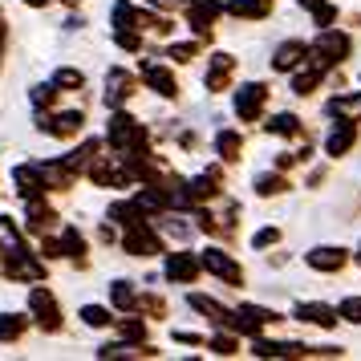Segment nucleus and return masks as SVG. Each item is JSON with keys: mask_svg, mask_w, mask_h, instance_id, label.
Returning a JSON list of instances; mask_svg holds the SVG:
<instances>
[{"mask_svg": "<svg viewBox=\"0 0 361 361\" xmlns=\"http://www.w3.org/2000/svg\"><path fill=\"white\" fill-rule=\"evenodd\" d=\"M305 264H309L312 272H341L345 264H349V252L345 247H333V244H321L305 252Z\"/></svg>", "mask_w": 361, "mask_h": 361, "instance_id": "b1692460", "label": "nucleus"}, {"mask_svg": "<svg viewBox=\"0 0 361 361\" xmlns=\"http://www.w3.org/2000/svg\"><path fill=\"white\" fill-rule=\"evenodd\" d=\"M37 130L49 134V138H61V142H69V138H78V134L85 130V114H82V110H61V114L37 110Z\"/></svg>", "mask_w": 361, "mask_h": 361, "instance_id": "423d86ee", "label": "nucleus"}, {"mask_svg": "<svg viewBox=\"0 0 361 361\" xmlns=\"http://www.w3.org/2000/svg\"><path fill=\"white\" fill-rule=\"evenodd\" d=\"M29 312H33V321L41 333H61L66 329V317H61V300L53 288L45 284H37L33 293H29Z\"/></svg>", "mask_w": 361, "mask_h": 361, "instance_id": "7ed1b4c3", "label": "nucleus"}, {"mask_svg": "<svg viewBox=\"0 0 361 361\" xmlns=\"http://www.w3.org/2000/svg\"><path fill=\"white\" fill-rule=\"evenodd\" d=\"M215 154H219V163L231 166L244 159V134L240 130H219L215 134Z\"/></svg>", "mask_w": 361, "mask_h": 361, "instance_id": "cd10ccee", "label": "nucleus"}, {"mask_svg": "<svg viewBox=\"0 0 361 361\" xmlns=\"http://www.w3.org/2000/svg\"><path fill=\"white\" fill-rule=\"evenodd\" d=\"M268 106V85L264 82H244L235 90V118L240 122H260Z\"/></svg>", "mask_w": 361, "mask_h": 361, "instance_id": "9d476101", "label": "nucleus"}, {"mask_svg": "<svg viewBox=\"0 0 361 361\" xmlns=\"http://www.w3.org/2000/svg\"><path fill=\"white\" fill-rule=\"evenodd\" d=\"M98 154H102V142H98V138H85L82 147L73 150V154H66V163L73 166L78 175H85V171H90V163H94Z\"/></svg>", "mask_w": 361, "mask_h": 361, "instance_id": "ea45409f", "label": "nucleus"}, {"mask_svg": "<svg viewBox=\"0 0 361 361\" xmlns=\"http://www.w3.org/2000/svg\"><path fill=\"white\" fill-rule=\"evenodd\" d=\"M183 13H187V25L195 29L199 41H207V45H212V41H215V20L228 13V4H224V0H191Z\"/></svg>", "mask_w": 361, "mask_h": 361, "instance_id": "39448f33", "label": "nucleus"}, {"mask_svg": "<svg viewBox=\"0 0 361 361\" xmlns=\"http://www.w3.org/2000/svg\"><path fill=\"white\" fill-rule=\"evenodd\" d=\"M199 53H203V41H175V45H166L171 66H187V61H195Z\"/></svg>", "mask_w": 361, "mask_h": 361, "instance_id": "a18cd8bd", "label": "nucleus"}, {"mask_svg": "<svg viewBox=\"0 0 361 361\" xmlns=\"http://www.w3.org/2000/svg\"><path fill=\"white\" fill-rule=\"evenodd\" d=\"M13 187H17L20 199H37L49 191V183H45V171H41V163H20L13 166Z\"/></svg>", "mask_w": 361, "mask_h": 361, "instance_id": "f3484780", "label": "nucleus"}, {"mask_svg": "<svg viewBox=\"0 0 361 361\" xmlns=\"http://www.w3.org/2000/svg\"><path fill=\"white\" fill-rule=\"evenodd\" d=\"M353 147H357V122H337L325 138V154L329 159H341V154H349Z\"/></svg>", "mask_w": 361, "mask_h": 361, "instance_id": "bb28decb", "label": "nucleus"}, {"mask_svg": "<svg viewBox=\"0 0 361 361\" xmlns=\"http://www.w3.org/2000/svg\"><path fill=\"white\" fill-rule=\"evenodd\" d=\"M309 53H312V45H305V41H280L272 49V69L276 73H296L309 61Z\"/></svg>", "mask_w": 361, "mask_h": 361, "instance_id": "aec40b11", "label": "nucleus"}, {"mask_svg": "<svg viewBox=\"0 0 361 361\" xmlns=\"http://www.w3.org/2000/svg\"><path fill=\"white\" fill-rule=\"evenodd\" d=\"M150 8H159V13H175V8H187L191 0H147Z\"/></svg>", "mask_w": 361, "mask_h": 361, "instance_id": "864d4df0", "label": "nucleus"}, {"mask_svg": "<svg viewBox=\"0 0 361 361\" xmlns=\"http://www.w3.org/2000/svg\"><path fill=\"white\" fill-rule=\"evenodd\" d=\"M142 82L147 90H154L159 98H179V78H175V69L163 66V61H142Z\"/></svg>", "mask_w": 361, "mask_h": 361, "instance_id": "2eb2a0df", "label": "nucleus"}, {"mask_svg": "<svg viewBox=\"0 0 361 361\" xmlns=\"http://www.w3.org/2000/svg\"><path fill=\"white\" fill-rule=\"evenodd\" d=\"M122 252L134 256V260H154V256H163L166 252V244H163V235L150 228V219H147V224H134V228L122 231Z\"/></svg>", "mask_w": 361, "mask_h": 361, "instance_id": "20e7f679", "label": "nucleus"}, {"mask_svg": "<svg viewBox=\"0 0 361 361\" xmlns=\"http://www.w3.org/2000/svg\"><path fill=\"white\" fill-rule=\"evenodd\" d=\"M284 317L280 312H272V309H264V305H240V309L231 312V325L228 329H235L240 337H260L268 325H280Z\"/></svg>", "mask_w": 361, "mask_h": 361, "instance_id": "1a4fd4ad", "label": "nucleus"}, {"mask_svg": "<svg viewBox=\"0 0 361 361\" xmlns=\"http://www.w3.org/2000/svg\"><path fill=\"white\" fill-rule=\"evenodd\" d=\"M85 175H90L94 187H106V191H110V187H138L130 163H126V159H122V163H110V154H98V159L90 163Z\"/></svg>", "mask_w": 361, "mask_h": 361, "instance_id": "0eeeda50", "label": "nucleus"}, {"mask_svg": "<svg viewBox=\"0 0 361 361\" xmlns=\"http://www.w3.org/2000/svg\"><path fill=\"white\" fill-rule=\"evenodd\" d=\"M187 195H191V207H203V203L219 199L224 195V166H207L195 179H187Z\"/></svg>", "mask_w": 361, "mask_h": 361, "instance_id": "f8f14e48", "label": "nucleus"}, {"mask_svg": "<svg viewBox=\"0 0 361 361\" xmlns=\"http://www.w3.org/2000/svg\"><path fill=\"white\" fill-rule=\"evenodd\" d=\"M57 94H61V90H57V82L33 85V106H37V110H49L53 102H57Z\"/></svg>", "mask_w": 361, "mask_h": 361, "instance_id": "09e8293b", "label": "nucleus"}, {"mask_svg": "<svg viewBox=\"0 0 361 361\" xmlns=\"http://www.w3.org/2000/svg\"><path fill=\"white\" fill-rule=\"evenodd\" d=\"M25 228L33 231V235H49V231L57 228V212L45 203V195L25 199Z\"/></svg>", "mask_w": 361, "mask_h": 361, "instance_id": "412c9836", "label": "nucleus"}, {"mask_svg": "<svg viewBox=\"0 0 361 361\" xmlns=\"http://www.w3.org/2000/svg\"><path fill=\"white\" fill-rule=\"evenodd\" d=\"M41 256H45V260H61V256H66V244L53 240V235H41Z\"/></svg>", "mask_w": 361, "mask_h": 361, "instance_id": "603ef678", "label": "nucleus"}, {"mask_svg": "<svg viewBox=\"0 0 361 361\" xmlns=\"http://www.w3.org/2000/svg\"><path fill=\"white\" fill-rule=\"evenodd\" d=\"M61 244H66V256L78 264V268H90V256H85V235H82V231L66 228V231H61Z\"/></svg>", "mask_w": 361, "mask_h": 361, "instance_id": "a19ab883", "label": "nucleus"}, {"mask_svg": "<svg viewBox=\"0 0 361 361\" xmlns=\"http://www.w3.org/2000/svg\"><path fill=\"white\" fill-rule=\"evenodd\" d=\"M264 130L276 134V138H296V134H305V126H300V118H296V114H288V110H284V114L268 118V122H264Z\"/></svg>", "mask_w": 361, "mask_h": 361, "instance_id": "4c0bfd02", "label": "nucleus"}, {"mask_svg": "<svg viewBox=\"0 0 361 361\" xmlns=\"http://www.w3.org/2000/svg\"><path fill=\"white\" fill-rule=\"evenodd\" d=\"M329 118H337V122H361V90L357 94H337V98H329Z\"/></svg>", "mask_w": 361, "mask_h": 361, "instance_id": "7c9ffc66", "label": "nucleus"}, {"mask_svg": "<svg viewBox=\"0 0 361 361\" xmlns=\"http://www.w3.org/2000/svg\"><path fill=\"white\" fill-rule=\"evenodd\" d=\"M166 280L171 284H195L199 272H207L203 268V256L199 252H166Z\"/></svg>", "mask_w": 361, "mask_h": 361, "instance_id": "4468645a", "label": "nucleus"}, {"mask_svg": "<svg viewBox=\"0 0 361 361\" xmlns=\"http://www.w3.org/2000/svg\"><path fill=\"white\" fill-rule=\"evenodd\" d=\"M240 203H228L224 207V215H212V212H199V231H207V235H215V240H231V231H235V219H240Z\"/></svg>", "mask_w": 361, "mask_h": 361, "instance_id": "6ab92c4d", "label": "nucleus"}, {"mask_svg": "<svg viewBox=\"0 0 361 361\" xmlns=\"http://www.w3.org/2000/svg\"><path fill=\"white\" fill-rule=\"evenodd\" d=\"M33 317V312H29ZM29 317L25 312H0V345H13L29 333Z\"/></svg>", "mask_w": 361, "mask_h": 361, "instance_id": "72a5a7b5", "label": "nucleus"}, {"mask_svg": "<svg viewBox=\"0 0 361 361\" xmlns=\"http://www.w3.org/2000/svg\"><path fill=\"white\" fill-rule=\"evenodd\" d=\"M0 272H4V280H13V284H41V280L49 276V260L41 252H33V247H20L13 256H4Z\"/></svg>", "mask_w": 361, "mask_h": 361, "instance_id": "f03ea898", "label": "nucleus"}, {"mask_svg": "<svg viewBox=\"0 0 361 361\" xmlns=\"http://www.w3.org/2000/svg\"><path fill=\"white\" fill-rule=\"evenodd\" d=\"M337 309H341V321H349V325H361V296H345Z\"/></svg>", "mask_w": 361, "mask_h": 361, "instance_id": "3c124183", "label": "nucleus"}, {"mask_svg": "<svg viewBox=\"0 0 361 361\" xmlns=\"http://www.w3.org/2000/svg\"><path fill=\"white\" fill-rule=\"evenodd\" d=\"M4 49H8V20H4V8H0V69H4Z\"/></svg>", "mask_w": 361, "mask_h": 361, "instance_id": "5fc2aeb1", "label": "nucleus"}, {"mask_svg": "<svg viewBox=\"0 0 361 361\" xmlns=\"http://www.w3.org/2000/svg\"><path fill=\"white\" fill-rule=\"evenodd\" d=\"M53 82H57L61 94H69V90H82V85H85V73H82V69H73V66H61L57 73H53Z\"/></svg>", "mask_w": 361, "mask_h": 361, "instance_id": "49530a36", "label": "nucleus"}, {"mask_svg": "<svg viewBox=\"0 0 361 361\" xmlns=\"http://www.w3.org/2000/svg\"><path fill=\"white\" fill-rule=\"evenodd\" d=\"M138 4L134 0H114V17H110V29L114 33H130V29H138Z\"/></svg>", "mask_w": 361, "mask_h": 361, "instance_id": "c9c22d12", "label": "nucleus"}, {"mask_svg": "<svg viewBox=\"0 0 361 361\" xmlns=\"http://www.w3.org/2000/svg\"><path fill=\"white\" fill-rule=\"evenodd\" d=\"M272 8H276V0H228V13L235 20H264L272 17Z\"/></svg>", "mask_w": 361, "mask_h": 361, "instance_id": "c756f323", "label": "nucleus"}, {"mask_svg": "<svg viewBox=\"0 0 361 361\" xmlns=\"http://www.w3.org/2000/svg\"><path fill=\"white\" fill-rule=\"evenodd\" d=\"M187 305H191L199 317H207L215 329H228L231 325V312H235V309H228V305H219L215 296H203V293H191V296H187Z\"/></svg>", "mask_w": 361, "mask_h": 361, "instance_id": "393cba45", "label": "nucleus"}, {"mask_svg": "<svg viewBox=\"0 0 361 361\" xmlns=\"http://www.w3.org/2000/svg\"><path fill=\"white\" fill-rule=\"evenodd\" d=\"M138 312L150 317V321H163V317H166V300L159 293H142V296H138Z\"/></svg>", "mask_w": 361, "mask_h": 361, "instance_id": "de8ad7c7", "label": "nucleus"}, {"mask_svg": "<svg viewBox=\"0 0 361 361\" xmlns=\"http://www.w3.org/2000/svg\"><path fill=\"white\" fill-rule=\"evenodd\" d=\"M207 349L219 353V357H235L240 353V333L235 329H219L215 337H207Z\"/></svg>", "mask_w": 361, "mask_h": 361, "instance_id": "79ce46f5", "label": "nucleus"}, {"mask_svg": "<svg viewBox=\"0 0 361 361\" xmlns=\"http://www.w3.org/2000/svg\"><path fill=\"white\" fill-rule=\"evenodd\" d=\"M329 73H333V69H329L325 61H317V57L309 53V61H305V66L293 73V94H296V98H309V94H312L321 82H325Z\"/></svg>", "mask_w": 361, "mask_h": 361, "instance_id": "5701e85b", "label": "nucleus"}, {"mask_svg": "<svg viewBox=\"0 0 361 361\" xmlns=\"http://www.w3.org/2000/svg\"><path fill=\"white\" fill-rule=\"evenodd\" d=\"M296 4H300V8L312 17V25H317V29H329V25L337 20V4H333V0H296Z\"/></svg>", "mask_w": 361, "mask_h": 361, "instance_id": "e433bc0d", "label": "nucleus"}, {"mask_svg": "<svg viewBox=\"0 0 361 361\" xmlns=\"http://www.w3.org/2000/svg\"><path fill=\"white\" fill-rule=\"evenodd\" d=\"M110 309H114V305H110ZM110 309H106V305H82L78 317H82L90 329H110V325H118V317Z\"/></svg>", "mask_w": 361, "mask_h": 361, "instance_id": "c03bdc74", "label": "nucleus"}, {"mask_svg": "<svg viewBox=\"0 0 361 361\" xmlns=\"http://www.w3.org/2000/svg\"><path fill=\"white\" fill-rule=\"evenodd\" d=\"M199 256H203V268H207L212 276H219L224 284H231V288L244 284V268H240V260H235L231 252H224V247H207V252H199Z\"/></svg>", "mask_w": 361, "mask_h": 361, "instance_id": "9b49d317", "label": "nucleus"}, {"mask_svg": "<svg viewBox=\"0 0 361 361\" xmlns=\"http://www.w3.org/2000/svg\"><path fill=\"white\" fill-rule=\"evenodd\" d=\"M61 4H69V8H78V4H82V0H61Z\"/></svg>", "mask_w": 361, "mask_h": 361, "instance_id": "13d9d810", "label": "nucleus"}, {"mask_svg": "<svg viewBox=\"0 0 361 361\" xmlns=\"http://www.w3.org/2000/svg\"><path fill=\"white\" fill-rule=\"evenodd\" d=\"M231 78H235V57H231V53H212V57H207V73H203L207 94L231 90Z\"/></svg>", "mask_w": 361, "mask_h": 361, "instance_id": "dca6fc26", "label": "nucleus"}, {"mask_svg": "<svg viewBox=\"0 0 361 361\" xmlns=\"http://www.w3.org/2000/svg\"><path fill=\"white\" fill-rule=\"evenodd\" d=\"M134 94H138V73H130V69H122V66H114L106 73V106L110 110H122Z\"/></svg>", "mask_w": 361, "mask_h": 361, "instance_id": "ddd939ff", "label": "nucleus"}, {"mask_svg": "<svg viewBox=\"0 0 361 361\" xmlns=\"http://www.w3.org/2000/svg\"><path fill=\"white\" fill-rule=\"evenodd\" d=\"M296 321H305V325H317V329H337L341 321V309H333V305H321V300H300L293 309Z\"/></svg>", "mask_w": 361, "mask_h": 361, "instance_id": "4be33fe9", "label": "nucleus"}, {"mask_svg": "<svg viewBox=\"0 0 361 361\" xmlns=\"http://www.w3.org/2000/svg\"><path fill=\"white\" fill-rule=\"evenodd\" d=\"M256 195L260 199H272V195H288L293 191V183L284 179V171H264V175H256Z\"/></svg>", "mask_w": 361, "mask_h": 361, "instance_id": "473e14b6", "label": "nucleus"}, {"mask_svg": "<svg viewBox=\"0 0 361 361\" xmlns=\"http://www.w3.org/2000/svg\"><path fill=\"white\" fill-rule=\"evenodd\" d=\"M106 219H114L118 228L126 231V228H134V224H147L150 215L142 212V207H138V199H122V203H110Z\"/></svg>", "mask_w": 361, "mask_h": 361, "instance_id": "c85d7f7f", "label": "nucleus"}, {"mask_svg": "<svg viewBox=\"0 0 361 361\" xmlns=\"http://www.w3.org/2000/svg\"><path fill=\"white\" fill-rule=\"evenodd\" d=\"M138 29H142V33H154V37H171L175 33V20H171V13L142 8V13H138Z\"/></svg>", "mask_w": 361, "mask_h": 361, "instance_id": "f704fd0d", "label": "nucleus"}, {"mask_svg": "<svg viewBox=\"0 0 361 361\" xmlns=\"http://www.w3.org/2000/svg\"><path fill=\"white\" fill-rule=\"evenodd\" d=\"M20 247H25V235H20V228L13 224V215H0V256H13Z\"/></svg>", "mask_w": 361, "mask_h": 361, "instance_id": "58836bf2", "label": "nucleus"}, {"mask_svg": "<svg viewBox=\"0 0 361 361\" xmlns=\"http://www.w3.org/2000/svg\"><path fill=\"white\" fill-rule=\"evenodd\" d=\"M353 260H357V264H361V247H357V256H353Z\"/></svg>", "mask_w": 361, "mask_h": 361, "instance_id": "bf43d9fd", "label": "nucleus"}, {"mask_svg": "<svg viewBox=\"0 0 361 361\" xmlns=\"http://www.w3.org/2000/svg\"><path fill=\"white\" fill-rule=\"evenodd\" d=\"M118 337H122V341H147V321H142V317H134V312H122V317H118Z\"/></svg>", "mask_w": 361, "mask_h": 361, "instance_id": "37998d69", "label": "nucleus"}, {"mask_svg": "<svg viewBox=\"0 0 361 361\" xmlns=\"http://www.w3.org/2000/svg\"><path fill=\"white\" fill-rule=\"evenodd\" d=\"M175 341L179 345H207V337H199V333H175Z\"/></svg>", "mask_w": 361, "mask_h": 361, "instance_id": "6e6d98bb", "label": "nucleus"}, {"mask_svg": "<svg viewBox=\"0 0 361 361\" xmlns=\"http://www.w3.org/2000/svg\"><path fill=\"white\" fill-rule=\"evenodd\" d=\"M20 4H29V8H45V4H53V0H20Z\"/></svg>", "mask_w": 361, "mask_h": 361, "instance_id": "4d7b16f0", "label": "nucleus"}, {"mask_svg": "<svg viewBox=\"0 0 361 361\" xmlns=\"http://www.w3.org/2000/svg\"><path fill=\"white\" fill-rule=\"evenodd\" d=\"M41 171H45L49 191H69V187H78V179H82V175L66 163V154H61V159H45V163H41Z\"/></svg>", "mask_w": 361, "mask_h": 361, "instance_id": "a878e982", "label": "nucleus"}, {"mask_svg": "<svg viewBox=\"0 0 361 361\" xmlns=\"http://www.w3.org/2000/svg\"><path fill=\"white\" fill-rule=\"evenodd\" d=\"M349 53H353V37L337 33L333 25H329V29H321V33H317V41H312V57H317V61H325L329 69H337Z\"/></svg>", "mask_w": 361, "mask_h": 361, "instance_id": "6e6552de", "label": "nucleus"}, {"mask_svg": "<svg viewBox=\"0 0 361 361\" xmlns=\"http://www.w3.org/2000/svg\"><path fill=\"white\" fill-rule=\"evenodd\" d=\"M252 357H272V361H284V357H309V345L300 341H268V337H252Z\"/></svg>", "mask_w": 361, "mask_h": 361, "instance_id": "a211bd4d", "label": "nucleus"}, {"mask_svg": "<svg viewBox=\"0 0 361 361\" xmlns=\"http://www.w3.org/2000/svg\"><path fill=\"white\" fill-rule=\"evenodd\" d=\"M110 305H114V312H138V288H134V280H114L110 284Z\"/></svg>", "mask_w": 361, "mask_h": 361, "instance_id": "2f4dec72", "label": "nucleus"}, {"mask_svg": "<svg viewBox=\"0 0 361 361\" xmlns=\"http://www.w3.org/2000/svg\"><path fill=\"white\" fill-rule=\"evenodd\" d=\"M106 142H110V150H118L122 159H130V154L150 150V130L134 114H126V110H110V122H106Z\"/></svg>", "mask_w": 361, "mask_h": 361, "instance_id": "f257e3e1", "label": "nucleus"}, {"mask_svg": "<svg viewBox=\"0 0 361 361\" xmlns=\"http://www.w3.org/2000/svg\"><path fill=\"white\" fill-rule=\"evenodd\" d=\"M280 235H284L280 228H260L256 235H252V247H256V252H268V247L280 244Z\"/></svg>", "mask_w": 361, "mask_h": 361, "instance_id": "8fccbe9b", "label": "nucleus"}]
</instances>
